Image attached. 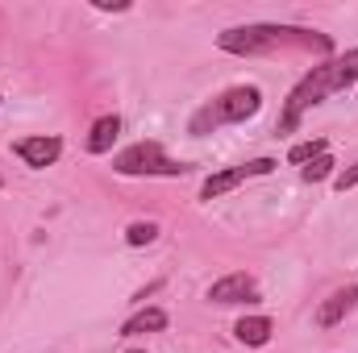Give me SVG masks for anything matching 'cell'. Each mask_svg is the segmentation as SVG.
<instances>
[{
    "label": "cell",
    "mask_w": 358,
    "mask_h": 353,
    "mask_svg": "<svg viewBox=\"0 0 358 353\" xmlns=\"http://www.w3.org/2000/svg\"><path fill=\"white\" fill-rule=\"evenodd\" d=\"M325 154V137H313V142H296L292 150H287V163L292 167H304V163H313V158H321Z\"/></svg>",
    "instance_id": "7c38bea8"
},
{
    "label": "cell",
    "mask_w": 358,
    "mask_h": 353,
    "mask_svg": "<svg viewBox=\"0 0 358 353\" xmlns=\"http://www.w3.org/2000/svg\"><path fill=\"white\" fill-rule=\"evenodd\" d=\"M279 163L275 158H255V163H242V167H229V171H221V175H208L204 179V187H200V200H217V195H225V191H234L238 183H246V179H259V175H271Z\"/></svg>",
    "instance_id": "5b68a950"
},
{
    "label": "cell",
    "mask_w": 358,
    "mask_h": 353,
    "mask_svg": "<svg viewBox=\"0 0 358 353\" xmlns=\"http://www.w3.org/2000/svg\"><path fill=\"white\" fill-rule=\"evenodd\" d=\"M329 171H334V158H329V154H321V158H313V163H308L300 175H304V183H321Z\"/></svg>",
    "instance_id": "5bb4252c"
},
{
    "label": "cell",
    "mask_w": 358,
    "mask_h": 353,
    "mask_svg": "<svg viewBox=\"0 0 358 353\" xmlns=\"http://www.w3.org/2000/svg\"><path fill=\"white\" fill-rule=\"evenodd\" d=\"M13 154L25 163V167H34V171H42V167H55L59 163V154H63V142L59 137H17L13 142Z\"/></svg>",
    "instance_id": "8992f818"
},
{
    "label": "cell",
    "mask_w": 358,
    "mask_h": 353,
    "mask_svg": "<svg viewBox=\"0 0 358 353\" xmlns=\"http://www.w3.org/2000/svg\"><path fill=\"white\" fill-rule=\"evenodd\" d=\"M155 237H159V225H155V220H134V225L125 229V241H129V246H150Z\"/></svg>",
    "instance_id": "4fadbf2b"
},
{
    "label": "cell",
    "mask_w": 358,
    "mask_h": 353,
    "mask_svg": "<svg viewBox=\"0 0 358 353\" xmlns=\"http://www.w3.org/2000/svg\"><path fill=\"white\" fill-rule=\"evenodd\" d=\"M129 353H146V350H129Z\"/></svg>",
    "instance_id": "2e32d148"
},
{
    "label": "cell",
    "mask_w": 358,
    "mask_h": 353,
    "mask_svg": "<svg viewBox=\"0 0 358 353\" xmlns=\"http://www.w3.org/2000/svg\"><path fill=\"white\" fill-rule=\"evenodd\" d=\"M271 333H275L271 316H242V320L234 324V337H238L242 345H250V350L267 345V341H271Z\"/></svg>",
    "instance_id": "30bf717a"
},
{
    "label": "cell",
    "mask_w": 358,
    "mask_h": 353,
    "mask_svg": "<svg viewBox=\"0 0 358 353\" xmlns=\"http://www.w3.org/2000/svg\"><path fill=\"white\" fill-rule=\"evenodd\" d=\"M163 329H167V312H163V308H142L138 316H129V320H125L121 337H138V333H163Z\"/></svg>",
    "instance_id": "8fae6325"
},
{
    "label": "cell",
    "mask_w": 358,
    "mask_h": 353,
    "mask_svg": "<svg viewBox=\"0 0 358 353\" xmlns=\"http://www.w3.org/2000/svg\"><path fill=\"white\" fill-rule=\"evenodd\" d=\"M208 299L213 303H255L259 287H255V278L246 270H234V274H225V278H217L208 287Z\"/></svg>",
    "instance_id": "52a82bcc"
},
{
    "label": "cell",
    "mask_w": 358,
    "mask_h": 353,
    "mask_svg": "<svg viewBox=\"0 0 358 353\" xmlns=\"http://www.w3.org/2000/svg\"><path fill=\"white\" fill-rule=\"evenodd\" d=\"M259 108H263V91L255 88V84L229 88L225 96H217L213 104H204V108L192 117V133H196V137H204V133H213L217 125H238V121H250Z\"/></svg>",
    "instance_id": "3957f363"
},
{
    "label": "cell",
    "mask_w": 358,
    "mask_h": 353,
    "mask_svg": "<svg viewBox=\"0 0 358 353\" xmlns=\"http://www.w3.org/2000/svg\"><path fill=\"white\" fill-rule=\"evenodd\" d=\"M358 303V283H350V287H342V291H334L321 308H317V324L321 329H334V324H342L350 312H355Z\"/></svg>",
    "instance_id": "ba28073f"
},
{
    "label": "cell",
    "mask_w": 358,
    "mask_h": 353,
    "mask_svg": "<svg viewBox=\"0 0 358 353\" xmlns=\"http://www.w3.org/2000/svg\"><path fill=\"white\" fill-rule=\"evenodd\" d=\"M334 187H338V191H350V187H358V163H355V167H346L342 175H334Z\"/></svg>",
    "instance_id": "9a60e30c"
},
{
    "label": "cell",
    "mask_w": 358,
    "mask_h": 353,
    "mask_svg": "<svg viewBox=\"0 0 358 353\" xmlns=\"http://www.w3.org/2000/svg\"><path fill=\"white\" fill-rule=\"evenodd\" d=\"M117 137H121V117H117V112H108V117L92 121L88 142H84V150H88V154H108Z\"/></svg>",
    "instance_id": "9c48e42d"
},
{
    "label": "cell",
    "mask_w": 358,
    "mask_h": 353,
    "mask_svg": "<svg viewBox=\"0 0 358 353\" xmlns=\"http://www.w3.org/2000/svg\"><path fill=\"white\" fill-rule=\"evenodd\" d=\"M355 84H358V46L346 50V54H338V59H329V63H321V67H313V71L292 88L287 104H283V117H279V133H292L308 108H317L325 96L346 91V88H355Z\"/></svg>",
    "instance_id": "6da1fadb"
},
{
    "label": "cell",
    "mask_w": 358,
    "mask_h": 353,
    "mask_svg": "<svg viewBox=\"0 0 358 353\" xmlns=\"http://www.w3.org/2000/svg\"><path fill=\"white\" fill-rule=\"evenodd\" d=\"M113 171L125 179H138V175H187L192 171V163H176V158H167V150L159 146V142H138V146H129V150H121L117 158H113Z\"/></svg>",
    "instance_id": "277c9868"
},
{
    "label": "cell",
    "mask_w": 358,
    "mask_h": 353,
    "mask_svg": "<svg viewBox=\"0 0 358 353\" xmlns=\"http://www.w3.org/2000/svg\"><path fill=\"white\" fill-rule=\"evenodd\" d=\"M304 46V50H317V54H329V38L325 33H313V29H292V25H234L225 33H217V46L225 54H271L279 46Z\"/></svg>",
    "instance_id": "7a4b0ae2"
},
{
    "label": "cell",
    "mask_w": 358,
    "mask_h": 353,
    "mask_svg": "<svg viewBox=\"0 0 358 353\" xmlns=\"http://www.w3.org/2000/svg\"><path fill=\"white\" fill-rule=\"evenodd\" d=\"M0 187H4V179H0Z\"/></svg>",
    "instance_id": "e0dca14e"
}]
</instances>
